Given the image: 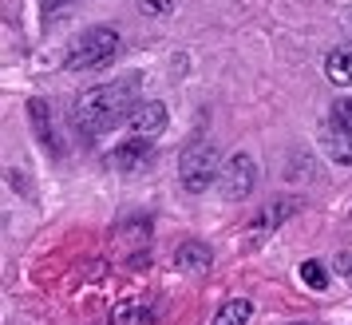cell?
Wrapping results in <instances>:
<instances>
[{
  "label": "cell",
  "mask_w": 352,
  "mask_h": 325,
  "mask_svg": "<svg viewBox=\"0 0 352 325\" xmlns=\"http://www.w3.org/2000/svg\"><path fill=\"white\" fill-rule=\"evenodd\" d=\"M139 87H143L139 76H123V80L99 83L91 92H83V96L76 99V123H80L87 135H103V131L127 123L131 107L139 103Z\"/></svg>",
  "instance_id": "6da1fadb"
},
{
  "label": "cell",
  "mask_w": 352,
  "mask_h": 325,
  "mask_svg": "<svg viewBox=\"0 0 352 325\" xmlns=\"http://www.w3.org/2000/svg\"><path fill=\"white\" fill-rule=\"evenodd\" d=\"M222 151L218 143H210V139H198L182 151V159H178V182H182V191H190V195H202L210 191L218 175H222Z\"/></svg>",
  "instance_id": "7a4b0ae2"
},
{
  "label": "cell",
  "mask_w": 352,
  "mask_h": 325,
  "mask_svg": "<svg viewBox=\"0 0 352 325\" xmlns=\"http://www.w3.org/2000/svg\"><path fill=\"white\" fill-rule=\"evenodd\" d=\"M119 56V32L115 28H87V32L67 48L64 67L67 72H99Z\"/></svg>",
  "instance_id": "3957f363"
},
{
  "label": "cell",
  "mask_w": 352,
  "mask_h": 325,
  "mask_svg": "<svg viewBox=\"0 0 352 325\" xmlns=\"http://www.w3.org/2000/svg\"><path fill=\"white\" fill-rule=\"evenodd\" d=\"M254 187H257V162H254V155L238 151L222 167V175H218V191H222L226 202H241V198L254 195Z\"/></svg>",
  "instance_id": "277c9868"
},
{
  "label": "cell",
  "mask_w": 352,
  "mask_h": 325,
  "mask_svg": "<svg viewBox=\"0 0 352 325\" xmlns=\"http://www.w3.org/2000/svg\"><path fill=\"white\" fill-rule=\"evenodd\" d=\"M170 123V112H166V103L162 99H139L135 107H131V115H127V123L123 127L131 131V135H159L162 127Z\"/></svg>",
  "instance_id": "5b68a950"
},
{
  "label": "cell",
  "mask_w": 352,
  "mask_h": 325,
  "mask_svg": "<svg viewBox=\"0 0 352 325\" xmlns=\"http://www.w3.org/2000/svg\"><path fill=\"white\" fill-rule=\"evenodd\" d=\"M146 159H151V139H146V135L123 139L119 147L107 151V167H111V171H143Z\"/></svg>",
  "instance_id": "8992f818"
},
{
  "label": "cell",
  "mask_w": 352,
  "mask_h": 325,
  "mask_svg": "<svg viewBox=\"0 0 352 325\" xmlns=\"http://www.w3.org/2000/svg\"><path fill=\"white\" fill-rule=\"evenodd\" d=\"M320 147H324V151H329L336 162L352 167V127H344V123L329 119V123L320 127Z\"/></svg>",
  "instance_id": "52a82bcc"
},
{
  "label": "cell",
  "mask_w": 352,
  "mask_h": 325,
  "mask_svg": "<svg viewBox=\"0 0 352 325\" xmlns=\"http://www.w3.org/2000/svg\"><path fill=\"white\" fill-rule=\"evenodd\" d=\"M293 211H297V202H293V198H273L270 207L261 211V218L254 222V234H257V242H261V238H265V234H270L273 227H281V222H285V218H289Z\"/></svg>",
  "instance_id": "ba28073f"
},
{
  "label": "cell",
  "mask_w": 352,
  "mask_h": 325,
  "mask_svg": "<svg viewBox=\"0 0 352 325\" xmlns=\"http://www.w3.org/2000/svg\"><path fill=\"white\" fill-rule=\"evenodd\" d=\"M210 262H214V254H210L206 242H182L175 254V266L178 270H206Z\"/></svg>",
  "instance_id": "9c48e42d"
},
{
  "label": "cell",
  "mask_w": 352,
  "mask_h": 325,
  "mask_svg": "<svg viewBox=\"0 0 352 325\" xmlns=\"http://www.w3.org/2000/svg\"><path fill=\"white\" fill-rule=\"evenodd\" d=\"M324 76L336 83V87H352V48H336L329 60H324Z\"/></svg>",
  "instance_id": "30bf717a"
},
{
  "label": "cell",
  "mask_w": 352,
  "mask_h": 325,
  "mask_svg": "<svg viewBox=\"0 0 352 325\" xmlns=\"http://www.w3.org/2000/svg\"><path fill=\"white\" fill-rule=\"evenodd\" d=\"M250 317H254V302L250 297H234V302H226L214 313V325H245Z\"/></svg>",
  "instance_id": "8fae6325"
},
{
  "label": "cell",
  "mask_w": 352,
  "mask_h": 325,
  "mask_svg": "<svg viewBox=\"0 0 352 325\" xmlns=\"http://www.w3.org/2000/svg\"><path fill=\"white\" fill-rule=\"evenodd\" d=\"M135 325V322H151V309H146V297H131V302H119L115 306V325Z\"/></svg>",
  "instance_id": "7c38bea8"
},
{
  "label": "cell",
  "mask_w": 352,
  "mask_h": 325,
  "mask_svg": "<svg viewBox=\"0 0 352 325\" xmlns=\"http://www.w3.org/2000/svg\"><path fill=\"white\" fill-rule=\"evenodd\" d=\"M301 282L309 286V290H324V286H329V270H324V262H317V258L301 262Z\"/></svg>",
  "instance_id": "4fadbf2b"
},
{
  "label": "cell",
  "mask_w": 352,
  "mask_h": 325,
  "mask_svg": "<svg viewBox=\"0 0 352 325\" xmlns=\"http://www.w3.org/2000/svg\"><path fill=\"white\" fill-rule=\"evenodd\" d=\"M28 115H32V127L40 131V139L48 147H56V139H52V127H48V103L44 99H36L32 107H28Z\"/></svg>",
  "instance_id": "5bb4252c"
},
{
  "label": "cell",
  "mask_w": 352,
  "mask_h": 325,
  "mask_svg": "<svg viewBox=\"0 0 352 325\" xmlns=\"http://www.w3.org/2000/svg\"><path fill=\"white\" fill-rule=\"evenodd\" d=\"M329 119H336V123H344V127H352V96H340L329 107Z\"/></svg>",
  "instance_id": "9a60e30c"
},
{
  "label": "cell",
  "mask_w": 352,
  "mask_h": 325,
  "mask_svg": "<svg viewBox=\"0 0 352 325\" xmlns=\"http://www.w3.org/2000/svg\"><path fill=\"white\" fill-rule=\"evenodd\" d=\"M170 8H175L170 0H143V12H146V17H166Z\"/></svg>",
  "instance_id": "2e32d148"
},
{
  "label": "cell",
  "mask_w": 352,
  "mask_h": 325,
  "mask_svg": "<svg viewBox=\"0 0 352 325\" xmlns=\"http://www.w3.org/2000/svg\"><path fill=\"white\" fill-rule=\"evenodd\" d=\"M336 270L344 274V282L352 286V254H340V262H336Z\"/></svg>",
  "instance_id": "e0dca14e"
},
{
  "label": "cell",
  "mask_w": 352,
  "mask_h": 325,
  "mask_svg": "<svg viewBox=\"0 0 352 325\" xmlns=\"http://www.w3.org/2000/svg\"><path fill=\"white\" fill-rule=\"evenodd\" d=\"M293 325H309V322H293Z\"/></svg>",
  "instance_id": "ac0fdd59"
}]
</instances>
